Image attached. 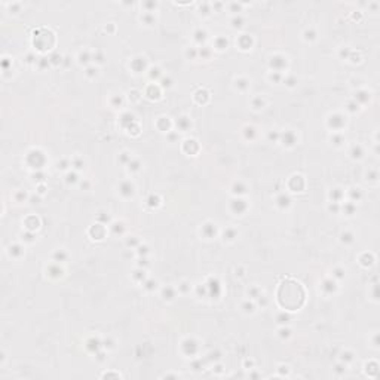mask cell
Instances as JSON below:
<instances>
[{"label": "cell", "instance_id": "40", "mask_svg": "<svg viewBox=\"0 0 380 380\" xmlns=\"http://www.w3.org/2000/svg\"><path fill=\"white\" fill-rule=\"evenodd\" d=\"M334 276H336V278H343V270H342V269L334 270Z\"/></svg>", "mask_w": 380, "mask_h": 380}, {"label": "cell", "instance_id": "39", "mask_svg": "<svg viewBox=\"0 0 380 380\" xmlns=\"http://www.w3.org/2000/svg\"><path fill=\"white\" fill-rule=\"evenodd\" d=\"M162 86H167V88H169V86H171V79H169V77L162 79Z\"/></svg>", "mask_w": 380, "mask_h": 380}, {"label": "cell", "instance_id": "34", "mask_svg": "<svg viewBox=\"0 0 380 380\" xmlns=\"http://www.w3.org/2000/svg\"><path fill=\"white\" fill-rule=\"evenodd\" d=\"M85 73H86V76H94V74L97 76V68H94V67H88Z\"/></svg>", "mask_w": 380, "mask_h": 380}, {"label": "cell", "instance_id": "5", "mask_svg": "<svg viewBox=\"0 0 380 380\" xmlns=\"http://www.w3.org/2000/svg\"><path fill=\"white\" fill-rule=\"evenodd\" d=\"M333 122H334V125H331V128H333L334 131L340 129V128H342V126L344 125L343 116H340V115H333V116H330V119H328V123H333Z\"/></svg>", "mask_w": 380, "mask_h": 380}, {"label": "cell", "instance_id": "17", "mask_svg": "<svg viewBox=\"0 0 380 380\" xmlns=\"http://www.w3.org/2000/svg\"><path fill=\"white\" fill-rule=\"evenodd\" d=\"M239 46L242 48V49H248V48L251 46V37H248L247 34H244L239 40Z\"/></svg>", "mask_w": 380, "mask_h": 380}, {"label": "cell", "instance_id": "33", "mask_svg": "<svg viewBox=\"0 0 380 380\" xmlns=\"http://www.w3.org/2000/svg\"><path fill=\"white\" fill-rule=\"evenodd\" d=\"M15 199L18 201V202H20V201H22V199L26 201V199H27V193L26 192H18L15 195Z\"/></svg>", "mask_w": 380, "mask_h": 380}, {"label": "cell", "instance_id": "1", "mask_svg": "<svg viewBox=\"0 0 380 380\" xmlns=\"http://www.w3.org/2000/svg\"><path fill=\"white\" fill-rule=\"evenodd\" d=\"M27 159H33V162H30L28 165L31 168H36V169H40L42 165L45 163V156L43 153H40L39 150H31L28 155H27Z\"/></svg>", "mask_w": 380, "mask_h": 380}, {"label": "cell", "instance_id": "6", "mask_svg": "<svg viewBox=\"0 0 380 380\" xmlns=\"http://www.w3.org/2000/svg\"><path fill=\"white\" fill-rule=\"evenodd\" d=\"M215 224H211V223H207L202 226V229H201V233L207 238V239H211V238H214V235H215V227H214Z\"/></svg>", "mask_w": 380, "mask_h": 380}, {"label": "cell", "instance_id": "14", "mask_svg": "<svg viewBox=\"0 0 380 380\" xmlns=\"http://www.w3.org/2000/svg\"><path fill=\"white\" fill-rule=\"evenodd\" d=\"M236 236H238V232L233 227H229V229H226V232H224V241H233Z\"/></svg>", "mask_w": 380, "mask_h": 380}, {"label": "cell", "instance_id": "18", "mask_svg": "<svg viewBox=\"0 0 380 380\" xmlns=\"http://www.w3.org/2000/svg\"><path fill=\"white\" fill-rule=\"evenodd\" d=\"M128 167V169L129 171H138L140 169V167H141V163H140V161L138 159H131V162L126 165Z\"/></svg>", "mask_w": 380, "mask_h": 380}, {"label": "cell", "instance_id": "3", "mask_svg": "<svg viewBox=\"0 0 380 380\" xmlns=\"http://www.w3.org/2000/svg\"><path fill=\"white\" fill-rule=\"evenodd\" d=\"M134 192H135V187H134V184L131 181H122L119 186V193L122 195V196H125V198H131L132 195H134Z\"/></svg>", "mask_w": 380, "mask_h": 380}, {"label": "cell", "instance_id": "27", "mask_svg": "<svg viewBox=\"0 0 380 380\" xmlns=\"http://www.w3.org/2000/svg\"><path fill=\"white\" fill-rule=\"evenodd\" d=\"M254 128L252 126H245V134H247V137L250 138V140H252L254 138V135H255V132H254Z\"/></svg>", "mask_w": 380, "mask_h": 380}, {"label": "cell", "instance_id": "36", "mask_svg": "<svg viewBox=\"0 0 380 380\" xmlns=\"http://www.w3.org/2000/svg\"><path fill=\"white\" fill-rule=\"evenodd\" d=\"M65 257H67V255L64 254V252H60V251H57V252H55V258H57V261H63Z\"/></svg>", "mask_w": 380, "mask_h": 380}, {"label": "cell", "instance_id": "28", "mask_svg": "<svg viewBox=\"0 0 380 380\" xmlns=\"http://www.w3.org/2000/svg\"><path fill=\"white\" fill-rule=\"evenodd\" d=\"M242 307H244V312H247V313H248V312H250V313L254 312V304H252V303L247 302V303H244V304H242Z\"/></svg>", "mask_w": 380, "mask_h": 380}, {"label": "cell", "instance_id": "31", "mask_svg": "<svg viewBox=\"0 0 380 380\" xmlns=\"http://www.w3.org/2000/svg\"><path fill=\"white\" fill-rule=\"evenodd\" d=\"M352 156H354V157H361V156H362L361 147L358 146V147H354V149H352Z\"/></svg>", "mask_w": 380, "mask_h": 380}, {"label": "cell", "instance_id": "23", "mask_svg": "<svg viewBox=\"0 0 380 380\" xmlns=\"http://www.w3.org/2000/svg\"><path fill=\"white\" fill-rule=\"evenodd\" d=\"M195 36H196L195 39H196L198 42H203V40L207 39V33L203 31V30H198V31L195 33Z\"/></svg>", "mask_w": 380, "mask_h": 380}, {"label": "cell", "instance_id": "35", "mask_svg": "<svg viewBox=\"0 0 380 380\" xmlns=\"http://www.w3.org/2000/svg\"><path fill=\"white\" fill-rule=\"evenodd\" d=\"M304 39H306V40H312V39H315V33H313L312 30H310V31L307 30V31L304 33Z\"/></svg>", "mask_w": 380, "mask_h": 380}, {"label": "cell", "instance_id": "24", "mask_svg": "<svg viewBox=\"0 0 380 380\" xmlns=\"http://www.w3.org/2000/svg\"><path fill=\"white\" fill-rule=\"evenodd\" d=\"M61 55H58V54H55V55H52V57L49 58V61H51V64H54V65H58V64L63 63V60H61Z\"/></svg>", "mask_w": 380, "mask_h": 380}, {"label": "cell", "instance_id": "9", "mask_svg": "<svg viewBox=\"0 0 380 380\" xmlns=\"http://www.w3.org/2000/svg\"><path fill=\"white\" fill-rule=\"evenodd\" d=\"M8 252H9V255H11V257H14V258H18L20 255H22V254H24V250H22V247H21V245L14 244V245H11V247H9V250H8Z\"/></svg>", "mask_w": 380, "mask_h": 380}, {"label": "cell", "instance_id": "29", "mask_svg": "<svg viewBox=\"0 0 380 380\" xmlns=\"http://www.w3.org/2000/svg\"><path fill=\"white\" fill-rule=\"evenodd\" d=\"M77 181V175H76V172H68L67 174V183L70 184V183H76Z\"/></svg>", "mask_w": 380, "mask_h": 380}, {"label": "cell", "instance_id": "4", "mask_svg": "<svg viewBox=\"0 0 380 380\" xmlns=\"http://www.w3.org/2000/svg\"><path fill=\"white\" fill-rule=\"evenodd\" d=\"M284 135H286V138H285V137H282V135H281V138H279V140L284 141V146L291 147V146H294V144L297 143V137H296V134H294L292 131H286Z\"/></svg>", "mask_w": 380, "mask_h": 380}, {"label": "cell", "instance_id": "20", "mask_svg": "<svg viewBox=\"0 0 380 380\" xmlns=\"http://www.w3.org/2000/svg\"><path fill=\"white\" fill-rule=\"evenodd\" d=\"M146 272L144 270H137V272H134V275H132V278L135 279V281H138V282H144V279H146V275H144Z\"/></svg>", "mask_w": 380, "mask_h": 380}, {"label": "cell", "instance_id": "16", "mask_svg": "<svg viewBox=\"0 0 380 380\" xmlns=\"http://www.w3.org/2000/svg\"><path fill=\"white\" fill-rule=\"evenodd\" d=\"M251 104H252V107H254L255 110H260L264 107V99L261 98V97H255L252 101H251Z\"/></svg>", "mask_w": 380, "mask_h": 380}, {"label": "cell", "instance_id": "10", "mask_svg": "<svg viewBox=\"0 0 380 380\" xmlns=\"http://www.w3.org/2000/svg\"><path fill=\"white\" fill-rule=\"evenodd\" d=\"M290 202H291V199L288 198L285 193H282V195H279V196L276 198V205L281 207V208H286V207L290 205Z\"/></svg>", "mask_w": 380, "mask_h": 380}, {"label": "cell", "instance_id": "30", "mask_svg": "<svg viewBox=\"0 0 380 380\" xmlns=\"http://www.w3.org/2000/svg\"><path fill=\"white\" fill-rule=\"evenodd\" d=\"M276 319H278V322H279V324H286L290 318H288V315H285V313H281V315H278V318H276Z\"/></svg>", "mask_w": 380, "mask_h": 380}, {"label": "cell", "instance_id": "37", "mask_svg": "<svg viewBox=\"0 0 380 380\" xmlns=\"http://www.w3.org/2000/svg\"><path fill=\"white\" fill-rule=\"evenodd\" d=\"M233 27H241L242 26V18L241 16H236V18H233Z\"/></svg>", "mask_w": 380, "mask_h": 380}, {"label": "cell", "instance_id": "15", "mask_svg": "<svg viewBox=\"0 0 380 380\" xmlns=\"http://www.w3.org/2000/svg\"><path fill=\"white\" fill-rule=\"evenodd\" d=\"M141 21L144 22V24H147V26H151V24H155V16L151 15L150 12H146V14H143L141 15Z\"/></svg>", "mask_w": 380, "mask_h": 380}, {"label": "cell", "instance_id": "7", "mask_svg": "<svg viewBox=\"0 0 380 380\" xmlns=\"http://www.w3.org/2000/svg\"><path fill=\"white\" fill-rule=\"evenodd\" d=\"M162 297L163 300H168V302H172L175 297H177V290L174 286H167L162 290Z\"/></svg>", "mask_w": 380, "mask_h": 380}, {"label": "cell", "instance_id": "11", "mask_svg": "<svg viewBox=\"0 0 380 380\" xmlns=\"http://www.w3.org/2000/svg\"><path fill=\"white\" fill-rule=\"evenodd\" d=\"M322 291L325 292V294H331V292L334 291V288H336V284H334L331 279H325V281L322 282Z\"/></svg>", "mask_w": 380, "mask_h": 380}, {"label": "cell", "instance_id": "21", "mask_svg": "<svg viewBox=\"0 0 380 380\" xmlns=\"http://www.w3.org/2000/svg\"><path fill=\"white\" fill-rule=\"evenodd\" d=\"M91 55H89V52H80V55H79V61H80V64H88L89 60H91Z\"/></svg>", "mask_w": 380, "mask_h": 380}, {"label": "cell", "instance_id": "2", "mask_svg": "<svg viewBox=\"0 0 380 380\" xmlns=\"http://www.w3.org/2000/svg\"><path fill=\"white\" fill-rule=\"evenodd\" d=\"M286 65V58H284L282 55H276V57L270 58V67L273 68V71L281 73V70Z\"/></svg>", "mask_w": 380, "mask_h": 380}, {"label": "cell", "instance_id": "38", "mask_svg": "<svg viewBox=\"0 0 380 380\" xmlns=\"http://www.w3.org/2000/svg\"><path fill=\"white\" fill-rule=\"evenodd\" d=\"M187 285H189L187 282H183L181 285H178V290H180L181 292H186V291L189 290V286H187Z\"/></svg>", "mask_w": 380, "mask_h": 380}, {"label": "cell", "instance_id": "26", "mask_svg": "<svg viewBox=\"0 0 380 380\" xmlns=\"http://www.w3.org/2000/svg\"><path fill=\"white\" fill-rule=\"evenodd\" d=\"M92 60H94L95 63L103 64L104 63V55H103V52H95V55L92 57Z\"/></svg>", "mask_w": 380, "mask_h": 380}, {"label": "cell", "instance_id": "8", "mask_svg": "<svg viewBox=\"0 0 380 380\" xmlns=\"http://www.w3.org/2000/svg\"><path fill=\"white\" fill-rule=\"evenodd\" d=\"M232 207H235L233 213L238 215V214H242L247 209V203L244 202V201H241V199H235V201H232Z\"/></svg>", "mask_w": 380, "mask_h": 380}, {"label": "cell", "instance_id": "13", "mask_svg": "<svg viewBox=\"0 0 380 380\" xmlns=\"http://www.w3.org/2000/svg\"><path fill=\"white\" fill-rule=\"evenodd\" d=\"M236 88L239 89V91H245L247 88H250V80L245 77H241V79H236Z\"/></svg>", "mask_w": 380, "mask_h": 380}, {"label": "cell", "instance_id": "25", "mask_svg": "<svg viewBox=\"0 0 380 380\" xmlns=\"http://www.w3.org/2000/svg\"><path fill=\"white\" fill-rule=\"evenodd\" d=\"M340 238H342V241H343V242H352V241H354V235L349 233V232H343Z\"/></svg>", "mask_w": 380, "mask_h": 380}, {"label": "cell", "instance_id": "32", "mask_svg": "<svg viewBox=\"0 0 380 380\" xmlns=\"http://www.w3.org/2000/svg\"><path fill=\"white\" fill-rule=\"evenodd\" d=\"M282 79V74L278 73V71H273V73L270 74V80H275V82H279Z\"/></svg>", "mask_w": 380, "mask_h": 380}, {"label": "cell", "instance_id": "22", "mask_svg": "<svg viewBox=\"0 0 380 380\" xmlns=\"http://www.w3.org/2000/svg\"><path fill=\"white\" fill-rule=\"evenodd\" d=\"M215 43H217L215 46L218 48L220 51H223L224 48H227V40H226L224 37H217V40H215Z\"/></svg>", "mask_w": 380, "mask_h": 380}, {"label": "cell", "instance_id": "12", "mask_svg": "<svg viewBox=\"0 0 380 380\" xmlns=\"http://www.w3.org/2000/svg\"><path fill=\"white\" fill-rule=\"evenodd\" d=\"M177 125H178V128H180L181 131H187L189 128H190V125H192V122H190V119H189V117L183 116V117H180V119H178Z\"/></svg>", "mask_w": 380, "mask_h": 380}, {"label": "cell", "instance_id": "19", "mask_svg": "<svg viewBox=\"0 0 380 380\" xmlns=\"http://www.w3.org/2000/svg\"><path fill=\"white\" fill-rule=\"evenodd\" d=\"M156 281H153V279H149V281H144L143 282V286L146 288L147 291H153L155 288H156Z\"/></svg>", "mask_w": 380, "mask_h": 380}]
</instances>
